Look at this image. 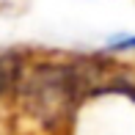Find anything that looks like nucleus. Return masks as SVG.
Returning <instances> with one entry per match:
<instances>
[{
	"instance_id": "obj_3",
	"label": "nucleus",
	"mask_w": 135,
	"mask_h": 135,
	"mask_svg": "<svg viewBox=\"0 0 135 135\" xmlns=\"http://www.w3.org/2000/svg\"><path fill=\"white\" fill-rule=\"evenodd\" d=\"M108 50H113V52H127V50H135V36H130V33L113 36V39L108 41Z\"/></svg>"
},
{
	"instance_id": "obj_1",
	"label": "nucleus",
	"mask_w": 135,
	"mask_h": 135,
	"mask_svg": "<svg viewBox=\"0 0 135 135\" xmlns=\"http://www.w3.org/2000/svg\"><path fill=\"white\" fill-rule=\"evenodd\" d=\"M88 91V72L77 64H39L25 75L22 99L39 121L58 124Z\"/></svg>"
},
{
	"instance_id": "obj_2",
	"label": "nucleus",
	"mask_w": 135,
	"mask_h": 135,
	"mask_svg": "<svg viewBox=\"0 0 135 135\" xmlns=\"http://www.w3.org/2000/svg\"><path fill=\"white\" fill-rule=\"evenodd\" d=\"M22 77V58L17 52H0V99L20 85Z\"/></svg>"
}]
</instances>
